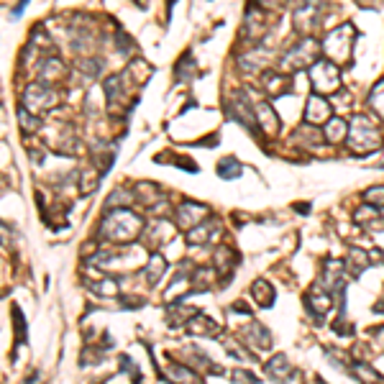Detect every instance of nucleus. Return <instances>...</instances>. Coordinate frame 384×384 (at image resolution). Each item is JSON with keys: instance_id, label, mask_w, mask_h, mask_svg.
Instances as JSON below:
<instances>
[{"instance_id": "22", "label": "nucleus", "mask_w": 384, "mask_h": 384, "mask_svg": "<svg viewBox=\"0 0 384 384\" xmlns=\"http://www.w3.org/2000/svg\"><path fill=\"white\" fill-rule=\"evenodd\" d=\"M215 172H218L221 179H238L244 167H241V162H238L236 156H223L221 162H218V167H215Z\"/></svg>"}, {"instance_id": "31", "label": "nucleus", "mask_w": 384, "mask_h": 384, "mask_svg": "<svg viewBox=\"0 0 384 384\" xmlns=\"http://www.w3.org/2000/svg\"><path fill=\"white\" fill-rule=\"evenodd\" d=\"M18 121L23 123V128H26V131H39V126H41L39 116H31V118H29V111H26L23 105L18 108Z\"/></svg>"}, {"instance_id": "10", "label": "nucleus", "mask_w": 384, "mask_h": 384, "mask_svg": "<svg viewBox=\"0 0 384 384\" xmlns=\"http://www.w3.org/2000/svg\"><path fill=\"white\" fill-rule=\"evenodd\" d=\"M241 338H244L254 351H264V348L272 346V333L266 331V325L256 323V320H252L246 328H241Z\"/></svg>"}, {"instance_id": "30", "label": "nucleus", "mask_w": 384, "mask_h": 384, "mask_svg": "<svg viewBox=\"0 0 384 384\" xmlns=\"http://www.w3.org/2000/svg\"><path fill=\"white\" fill-rule=\"evenodd\" d=\"M362 200L366 205H374V207H384V185L379 187H369V190L364 192Z\"/></svg>"}, {"instance_id": "15", "label": "nucleus", "mask_w": 384, "mask_h": 384, "mask_svg": "<svg viewBox=\"0 0 384 384\" xmlns=\"http://www.w3.org/2000/svg\"><path fill=\"white\" fill-rule=\"evenodd\" d=\"M356 221L369 231H384V207L364 205L356 210Z\"/></svg>"}, {"instance_id": "19", "label": "nucleus", "mask_w": 384, "mask_h": 384, "mask_svg": "<svg viewBox=\"0 0 384 384\" xmlns=\"http://www.w3.org/2000/svg\"><path fill=\"white\" fill-rule=\"evenodd\" d=\"M343 264H346V272L351 274V277H359V274H364L369 269L371 256L366 252H362V249H351Z\"/></svg>"}, {"instance_id": "1", "label": "nucleus", "mask_w": 384, "mask_h": 384, "mask_svg": "<svg viewBox=\"0 0 384 384\" xmlns=\"http://www.w3.org/2000/svg\"><path fill=\"white\" fill-rule=\"evenodd\" d=\"M141 233H144V218L128 207L108 210L100 221V228H97V238L111 241V244H131Z\"/></svg>"}, {"instance_id": "37", "label": "nucleus", "mask_w": 384, "mask_h": 384, "mask_svg": "<svg viewBox=\"0 0 384 384\" xmlns=\"http://www.w3.org/2000/svg\"><path fill=\"white\" fill-rule=\"evenodd\" d=\"M374 313H377V315H384V297H382V300H377V305H374Z\"/></svg>"}, {"instance_id": "26", "label": "nucleus", "mask_w": 384, "mask_h": 384, "mask_svg": "<svg viewBox=\"0 0 384 384\" xmlns=\"http://www.w3.org/2000/svg\"><path fill=\"white\" fill-rule=\"evenodd\" d=\"M190 60H192V54H190V52H185L182 57H179L177 67H174V80H177V82L192 80V74H195V69H192Z\"/></svg>"}, {"instance_id": "14", "label": "nucleus", "mask_w": 384, "mask_h": 384, "mask_svg": "<svg viewBox=\"0 0 384 384\" xmlns=\"http://www.w3.org/2000/svg\"><path fill=\"white\" fill-rule=\"evenodd\" d=\"M218 233V221H215L213 215L207 218V221H203L200 226H195L192 231H187V241L195 246H205L213 241V236Z\"/></svg>"}, {"instance_id": "20", "label": "nucleus", "mask_w": 384, "mask_h": 384, "mask_svg": "<svg viewBox=\"0 0 384 384\" xmlns=\"http://www.w3.org/2000/svg\"><path fill=\"white\" fill-rule=\"evenodd\" d=\"M164 272H167V259H164L159 252L151 254V256H149V261H146V269H144V274H146V282L151 284V287H156V284H159V280L164 277Z\"/></svg>"}, {"instance_id": "21", "label": "nucleus", "mask_w": 384, "mask_h": 384, "mask_svg": "<svg viewBox=\"0 0 384 384\" xmlns=\"http://www.w3.org/2000/svg\"><path fill=\"white\" fill-rule=\"evenodd\" d=\"M351 374L359 384H382L379 371H374L366 362H351Z\"/></svg>"}, {"instance_id": "35", "label": "nucleus", "mask_w": 384, "mask_h": 384, "mask_svg": "<svg viewBox=\"0 0 384 384\" xmlns=\"http://www.w3.org/2000/svg\"><path fill=\"white\" fill-rule=\"evenodd\" d=\"M46 62H49V64H57V67H54L57 72H64V67H60L62 62L57 60V57H54V60H46ZM41 74H44V77H52V67H41Z\"/></svg>"}, {"instance_id": "8", "label": "nucleus", "mask_w": 384, "mask_h": 384, "mask_svg": "<svg viewBox=\"0 0 384 384\" xmlns=\"http://www.w3.org/2000/svg\"><path fill=\"white\" fill-rule=\"evenodd\" d=\"M207 218H210V210H207V205H203V203H190V200H185V203L174 210V223H177L182 231H192L195 226L207 221Z\"/></svg>"}, {"instance_id": "17", "label": "nucleus", "mask_w": 384, "mask_h": 384, "mask_svg": "<svg viewBox=\"0 0 384 384\" xmlns=\"http://www.w3.org/2000/svg\"><path fill=\"white\" fill-rule=\"evenodd\" d=\"M252 297L256 300L259 308L269 310V308H272V305L277 303V289H274L266 280H256L252 284Z\"/></svg>"}, {"instance_id": "4", "label": "nucleus", "mask_w": 384, "mask_h": 384, "mask_svg": "<svg viewBox=\"0 0 384 384\" xmlns=\"http://www.w3.org/2000/svg\"><path fill=\"white\" fill-rule=\"evenodd\" d=\"M320 46L315 39H303L300 44H292L282 57V67L284 69H305L318 62Z\"/></svg>"}, {"instance_id": "29", "label": "nucleus", "mask_w": 384, "mask_h": 384, "mask_svg": "<svg viewBox=\"0 0 384 384\" xmlns=\"http://www.w3.org/2000/svg\"><path fill=\"white\" fill-rule=\"evenodd\" d=\"M11 315H13V323H15V341L23 343V341H26V318H23L21 308L13 305V308H11Z\"/></svg>"}, {"instance_id": "6", "label": "nucleus", "mask_w": 384, "mask_h": 384, "mask_svg": "<svg viewBox=\"0 0 384 384\" xmlns=\"http://www.w3.org/2000/svg\"><path fill=\"white\" fill-rule=\"evenodd\" d=\"M57 100H60L57 90L49 88V85H41V82L29 85L26 92H23V108L26 111H46V108H54Z\"/></svg>"}, {"instance_id": "18", "label": "nucleus", "mask_w": 384, "mask_h": 384, "mask_svg": "<svg viewBox=\"0 0 384 384\" xmlns=\"http://www.w3.org/2000/svg\"><path fill=\"white\" fill-rule=\"evenodd\" d=\"M256 123H259V131H269V133L280 131V118H277V113L272 111L269 103H256Z\"/></svg>"}, {"instance_id": "13", "label": "nucleus", "mask_w": 384, "mask_h": 384, "mask_svg": "<svg viewBox=\"0 0 384 384\" xmlns=\"http://www.w3.org/2000/svg\"><path fill=\"white\" fill-rule=\"evenodd\" d=\"M320 21V8L318 3H303V6L295 11V29L308 34L313 26H318Z\"/></svg>"}, {"instance_id": "32", "label": "nucleus", "mask_w": 384, "mask_h": 384, "mask_svg": "<svg viewBox=\"0 0 384 384\" xmlns=\"http://www.w3.org/2000/svg\"><path fill=\"white\" fill-rule=\"evenodd\" d=\"M118 49L123 54H128V52H133V49H136V41H133V39L128 36L123 29H118Z\"/></svg>"}, {"instance_id": "2", "label": "nucleus", "mask_w": 384, "mask_h": 384, "mask_svg": "<svg viewBox=\"0 0 384 384\" xmlns=\"http://www.w3.org/2000/svg\"><path fill=\"white\" fill-rule=\"evenodd\" d=\"M348 144L356 154H371L382 146V133L366 116H354L348 126Z\"/></svg>"}, {"instance_id": "16", "label": "nucleus", "mask_w": 384, "mask_h": 384, "mask_svg": "<svg viewBox=\"0 0 384 384\" xmlns=\"http://www.w3.org/2000/svg\"><path fill=\"white\" fill-rule=\"evenodd\" d=\"M167 371H170V374H167V379H170L172 384H203L198 369L185 366V364H179V362H172Z\"/></svg>"}, {"instance_id": "12", "label": "nucleus", "mask_w": 384, "mask_h": 384, "mask_svg": "<svg viewBox=\"0 0 384 384\" xmlns=\"http://www.w3.org/2000/svg\"><path fill=\"white\" fill-rule=\"evenodd\" d=\"M187 333L203 336V338H218V336H221V325L215 323L210 315H205V313H198V315L187 323Z\"/></svg>"}, {"instance_id": "38", "label": "nucleus", "mask_w": 384, "mask_h": 384, "mask_svg": "<svg viewBox=\"0 0 384 384\" xmlns=\"http://www.w3.org/2000/svg\"><path fill=\"white\" fill-rule=\"evenodd\" d=\"M315 384H325V382H323V379H318V382H315Z\"/></svg>"}, {"instance_id": "28", "label": "nucleus", "mask_w": 384, "mask_h": 384, "mask_svg": "<svg viewBox=\"0 0 384 384\" xmlns=\"http://www.w3.org/2000/svg\"><path fill=\"white\" fill-rule=\"evenodd\" d=\"M92 292L95 295H118V280H113V277H103L100 282H92Z\"/></svg>"}, {"instance_id": "23", "label": "nucleus", "mask_w": 384, "mask_h": 384, "mask_svg": "<svg viewBox=\"0 0 384 384\" xmlns=\"http://www.w3.org/2000/svg\"><path fill=\"white\" fill-rule=\"evenodd\" d=\"M323 136L328 144H338V141L348 139V126L341 118H331L328 126H323Z\"/></svg>"}, {"instance_id": "27", "label": "nucleus", "mask_w": 384, "mask_h": 384, "mask_svg": "<svg viewBox=\"0 0 384 384\" xmlns=\"http://www.w3.org/2000/svg\"><path fill=\"white\" fill-rule=\"evenodd\" d=\"M369 105L371 111L377 113L379 118H384V80L374 85V90L369 92Z\"/></svg>"}, {"instance_id": "3", "label": "nucleus", "mask_w": 384, "mask_h": 384, "mask_svg": "<svg viewBox=\"0 0 384 384\" xmlns=\"http://www.w3.org/2000/svg\"><path fill=\"white\" fill-rule=\"evenodd\" d=\"M354 26L351 23H343V26H338V29H333L328 36H325V41L320 44V49H323L325 57H331L333 62H348L351 57H354Z\"/></svg>"}, {"instance_id": "34", "label": "nucleus", "mask_w": 384, "mask_h": 384, "mask_svg": "<svg viewBox=\"0 0 384 384\" xmlns=\"http://www.w3.org/2000/svg\"><path fill=\"white\" fill-rule=\"evenodd\" d=\"M233 382H236V384H259V379L254 377L252 371L236 369V371H233Z\"/></svg>"}, {"instance_id": "25", "label": "nucleus", "mask_w": 384, "mask_h": 384, "mask_svg": "<svg viewBox=\"0 0 384 384\" xmlns=\"http://www.w3.org/2000/svg\"><path fill=\"white\" fill-rule=\"evenodd\" d=\"M136 200V192L133 190H126V187H118V190L113 192L111 198H108V210H118V207H128Z\"/></svg>"}, {"instance_id": "5", "label": "nucleus", "mask_w": 384, "mask_h": 384, "mask_svg": "<svg viewBox=\"0 0 384 384\" xmlns=\"http://www.w3.org/2000/svg\"><path fill=\"white\" fill-rule=\"evenodd\" d=\"M310 80H313V88L318 90V92H333V90H338L341 85L338 64H333V62L328 60H318L310 67Z\"/></svg>"}, {"instance_id": "36", "label": "nucleus", "mask_w": 384, "mask_h": 384, "mask_svg": "<svg viewBox=\"0 0 384 384\" xmlns=\"http://www.w3.org/2000/svg\"><path fill=\"white\" fill-rule=\"evenodd\" d=\"M374 346L384 354V325L382 328H374Z\"/></svg>"}, {"instance_id": "11", "label": "nucleus", "mask_w": 384, "mask_h": 384, "mask_svg": "<svg viewBox=\"0 0 384 384\" xmlns=\"http://www.w3.org/2000/svg\"><path fill=\"white\" fill-rule=\"evenodd\" d=\"M331 105L328 100L320 95L308 97V105H305V123H328L331 121Z\"/></svg>"}, {"instance_id": "33", "label": "nucleus", "mask_w": 384, "mask_h": 384, "mask_svg": "<svg viewBox=\"0 0 384 384\" xmlns=\"http://www.w3.org/2000/svg\"><path fill=\"white\" fill-rule=\"evenodd\" d=\"M174 164H179V170H185V172H195V174H198V172H200L198 162H192L190 156L177 154V156H174Z\"/></svg>"}, {"instance_id": "9", "label": "nucleus", "mask_w": 384, "mask_h": 384, "mask_svg": "<svg viewBox=\"0 0 384 384\" xmlns=\"http://www.w3.org/2000/svg\"><path fill=\"white\" fill-rule=\"evenodd\" d=\"M264 371H266V377L272 379V382H277V384H289L292 379L297 377L295 366L289 364V359L284 354H274L272 359L266 362Z\"/></svg>"}, {"instance_id": "24", "label": "nucleus", "mask_w": 384, "mask_h": 384, "mask_svg": "<svg viewBox=\"0 0 384 384\" xmlns=\"http://www.w3.org/2000/svg\"><path fill=\"white\" fill-rule=\"evenodd\" d=\"M266 92L269 95H287V92H292V88H289V77H284V74H266Z\"/></svg>"}, {"instance_id": "7", "label": "nucleus", "mask_w": 384, "mask_h": 384, "mask_svg": "<svg viewBox=\"0 0 384 384\" xmlns=\"http://www.w3.org/2000/svg\"><path fill=\"white\" fill-rule=\"evenodd\" d=\"M303 303H305V310H308V315H310V318L320 325L325 320V313L331 310L333 295L323 287V284H315V287H313L310 292L303 297Z\"/></svg>"}]
</instances>
